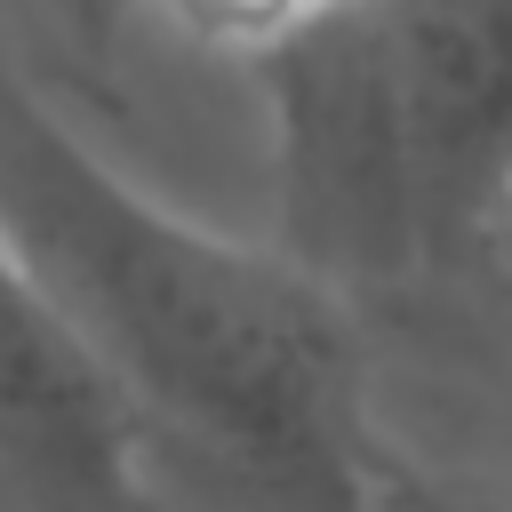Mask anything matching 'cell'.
Wrapping results in <instances>:
<instances>
[{
  "instance_id": "obj_2",
  "label": "cell",
  "mask_w": 512,
  "mask_h": 512,
  "mask_svg": "<svg viewBox=\"0 0 512 512\" xmlns=\"http://www.w3.org/2000/svg\"><path fill=\"white\" fill-rule=\"evenodd\" d=\"M256 96L304 272L360 296L480 256L512 184V0H328Z\"/></svg>"
},
{
  "instance_id": "obj_7",
  "label": "cell",
  "mask_w": 512,
  "mask_h": 512,
  "mask_svg": "<svg viewBox=\"0 0 512 512\" xmlns=\"http://www.w3.org/2000/svg\"><path fill=\"white\" fill-rule=\"evenodd\" d=\"M480 256L504 272V288H512V184H504V200H496V216H488V232H480Z\"/></svg>"
},
{
  "instance_id": "obj_6",
  "label": "cell",
  "mask_w": 512,
  "mask_h": 512,
  "mask_svg": "<svg viewBox=\"0 0 512 512\" xmlns=\"http://www.w3.org/2000/svg\"><path fill=\"white\" fill-rule=\"evenodd\" d=\"M136 0H56V16L72 24V40H80V56L88 64H104V48H112V24L128 16Z\"/></svg>"
},
{
  "instance_id": "obj_1",
  "label": "cell",
  "mask_w": 512,
  "mask_h": 512,
  "mask_svg": "<svg viewBox=\"0 0 512 512\" xmlns=\"http://www.w3.org/2000/svg\"><path fill=\"white\" fill-rule=\"evenodd\" d=\"M0 232L128 384L272 512H384L408 456L376 408L352 296L280 240H232L120 176L0 56Z\"/></svg>"
},
{
  "instance_id": "obj_5",
  "label": "cell",
  "mask_w": 512,
  "mask_h": 512,
  "mask_svg": "<svg viewBox=\"0 0 512 512\" xmlns=\"http://www.w3.org/2000/svg\"><path fill=\"white\" fill-rule=\"evenodd\" d=\"M384 512H512V496H488V488H456V480H432L408 464V480L392 488Z\"/></svg>"
},
{
  "instance_id": "obj_3",
  "label": "cell",
  "mask_w": 512,
  "mask_h": 512,
  "mask_svg": "<svg viewBox=\"0 0 512 512\" xmlns=\"http://www.w3.org/2000/svg\"><path fill=\"white\" fill-rule=\"evenodd\" d=\"M152 424L0 232V488L16 512H160Z\"/></svg>"
},
{
  "instance_id": "obj_4",
  "label": "cell",
  "mask_w": 512,
  "mask_h": 512,
  "mask_svg": "<svg viewBox=\"0 0 512 512\" xmlns=\"http://www.w3.org/2000/svg\"><path fill=\"white\" fill-rule=\"evenodd\" d=\"M136 8H152L176 40H192V48L256 72V64H264L272 48H288L328 0H136Z\"/></svg>"
}]
</instances>
